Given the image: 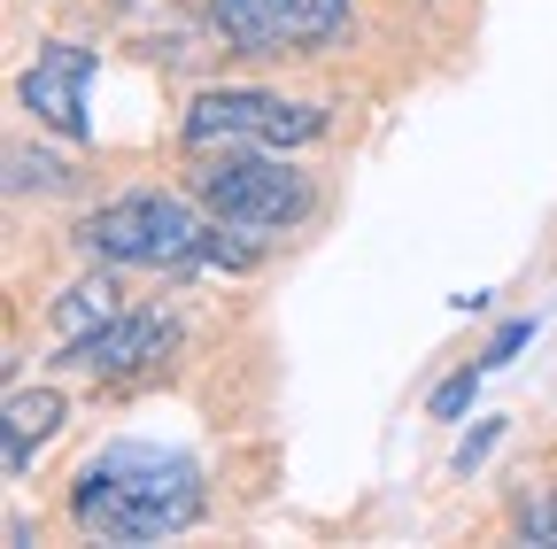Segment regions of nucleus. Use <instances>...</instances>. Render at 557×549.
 <instances>
[{
    "label": "nucleus",
    "instance_id": "11",
    "mask_svg": "<svg viewBox=\"0 0 557 549\" xmlns=\"http://www.w3.org/2000/svg\"><path fill=\"white\" fill-rule=\"evenodd\" d=\"M511 534H519V541H542V549H557V479L511 503Z\"/></svg>",
    "mask_w": 557,
    "mask_h": 549
},
{
    "label": "nucleus",
    "instance_id": "8",
    "mask_svg": "<svg viewBox=\"0 0 557 549\" xmlns=\"http://www.w3.org/2000/svg\"><path fill=\"white\" fill-rule=\"evenodd\" d=\"M62 419H70L62 387H9V402H0V464H9V479L32 472V457L54 441Z\"/></svg>",
    "mask_w": 557,
    "mask_h": 549
},
{
    "label": "nucleus",
    "instance_id": "2",
    "mask_svg": "<svg viewBox=\"0 0 557 549\" xmlns=\"http://www.w3.org/2000/svg\"><path fill=\"white\" fill-rule=\"evenodd\" d=\"M186 186L218 225H240V233H295L318 210L310 171L278 163L271 148H201Z\"/></svg>",
    "mask_w": 557,
    "mask_h": 549
},
{
    "label": "nucleus",
    "instance_id": "14",
    "mask_svg": "<svg viewBox=\"0 0 557 549\" xmlns=\"http://www.w3.org/2000/svg\"><path fill=\"white\" fill-rule=\"evenodd\" d=\"M527 340H534V317H511V325H504V333H496V340H487V349L472 357V364H480V372H504V364L527 349Z\"/></svg>",
    "mask_w": 557,
    "mask_h": 549
},
{
    "label": "nucleus",
    "instance_id": "1",
    "mask_svg": "<svg viewBox=\"0 0 557 549\" xmlns=\"http://www.w3.org/2000/svg\"><path fill=\"white\" fill-rule=\"evenodd\" d=\"M201 511H209L201 464L156 441H109L70 479V526L94 541H171L201 526Z\"/></svg>",
    "mask_w": 557,
    "mask_h": 549
},
{
    "label": "nucleus",
    "instance_id": "4",
    "mask_svg": "<svg viewBox=\"0 0 557 549\" xmlns=\"http://www.w3.org/2000/svg\"><path fill=\"white\" fill-rule=\"evenodd\" d=\"M186 148H310L325 132L318 101H287V93H263V86H209L186 101L178 116Z\"/></svg>",
    "mask_w": 557,
    "mask_h": 549
},
{
    "label": "nucleus",
    "instance_id": "10",
    "mask_svg": "<svg viewBox=\"0 0 557 549\" xmlns=\"http://www.w3.org/2000/svg\"><path fill=\"white\" fill-rule=\"evenodd\" d=\"M78 186V163L47 155V148H9V194H70Z\"/></svg>",
    "mask_w": 557,
    "mask_h": 549
},
{
    "label": "nucleus",
    "instance_id": "16",
    "mask_svg": "<svg viewBox=\"0 0 557 549\" xmlns=\"http://www.w3.org/2000/svg\"><path fill=\"white\" fill-rule=\"evenodd\" d=\"M0 541H9V549H32V541H39V526H32L24 511H9V519H0Z\"/></svg>",
    "mask_w": 557,
    "mask_h": 549
},
{
    "label": "nucleus",
    "instance_id": "13",
    "mask_svg": "<svg viewBox=\"0 0 557 549\" xmlns=\"http://www.w3.org/2000/svg\"><path fill=\"white\" fill-rule=\"evenodd\" d=\"M480 364H465V372H449L442 387H434V419H465V410H472V395H480Z\"/></svg>",
    "mask_w": 557,
    "mask_h": 549
},
{
    "label": "nucleus",
    "instance_id": "6",
    "mask_svg": "<svg viewBox=\"0 0 557 549\" xmlns=\"http://www.w3.org/2000/svg\"><path fill=\"white\" fill-rule=\"evenodd\" d=\"M171 349H178V325H171L163 310H116V317L94 325L86 340H70L54 364L86 372V379H139L148 364H163Z\"/></svg>",
    "mask_w": 557,
    "mask_h": 549
},
{
    "label": "nucleus",
    "instance_id": "3",
    "mask_svg": "<svg viewBox=\"0 0 557 549\" xmlns=\"http://www.w3.org/2000/svg\"><path fill=\"white\" fill-rule=\"evenodd\" d=\"M201 217L186 210L178 194H116L78 225V248L94 263H116V271H186L194 248H201Z\"/></svg>",
    "mask_w": 557,
    "mask_h": 549
},
{
    "label": "nucleus",
    "instance_id": "15",
    "mask_svg": "<svg viewBox=\"0 0 557 549\" xmlns=\"http://www.w3.org/2000/svg\"><path fill=\"white\" fill-rule=\"evenodd\" d=\"M496 441H504V419H480V426H472V434L457 441V472L472 479V472L487 464V449H496Z\"/></svg>",
    "mask_w": 557,
    "mask_h": 549
},
{
    "label": "nucleus",
    "instance_id": "7",
    "mask_svg": "<svg viewBox=\"0 0 557 549\" xmlns=\"http://www.w3.org/2000/svg\"><path fill=\"white\" fill-rule=\"evenodd\" d=\"M86 93H94V47H70V39L39 47V62L16 78V101H24L47 132H62V140H94Z\"/></svg>",
    "mask_w": 557,
    "mask_h": 549
},
{
    "label": "nucleus",
    "instance_id": "5",
    "mask_svg": "<svg viewBox=\"0 0 557 549\" xmlns=\"http://www.w3.org/2000/svg\"><path fill=\"white\" fill-rule=\"evenodd\" d=\"M348 0H209V32L233 54H318L348 32Z\"/></svg>",
    "mask_w": 557,
    "mask_h": 549
},
{
    "label": "nucleus",
    "instance_id": "12",
    "mask_svg": "<svg viewBox=\"0 0 557 549\" xmlns=\"http://www.w3.org/2000/svg\"><path fill=\"white\" fill-rule=\"evenodd\" d=\"M233 233H240V225H233ZM233 233H218V225H209L186 271H201V263H209V271H256V240H233Z\"/></svg>",
    "mask_w": 557,
    "mask_h": 549
},
{
    "label": "nucleus",
    "instance_id": "9",
    "mask_svg": "<svg viewBox=\"0 0 557 549\" xmlns=\"http://www.w3.org/2000/svg\"><path fill=\"white\" fill-rule=\"evenodd\" d=\"M124 302H116V287L109 279H78V287H62L54 295V310H47V333L62 340V349H70V340H86L94 325H109Z\"/></svg>",
    "mask_w": 557,
    "mask_h": 549
}]
</instances>
